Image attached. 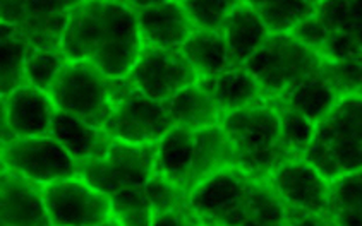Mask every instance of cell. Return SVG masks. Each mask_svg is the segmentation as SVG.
I'll return each mask as SVG.
<instances>
[{
	"mask_svg": "<svg viewBox=\"0 0 362 226\" xmlns=\"http://www.w3.org/2000/svg\"><path fill=\"white\" fill-rule=\"evenodd\" d=\"M143 38L136 11L126 0H84L71 11L62 36L69 60L90 62L112 78H127Z\"/></svg>",
	"mask_w": 362,
	"mask_h": 226,
	"instance_id": "6da1fadb",
	"label": "cell"
},
{
	"mask_svg": "<svg viewBox=\"0 0 362 226\" xmlns=\"http://www.w3.org/2000/svg\"><path fill=\"white\" fill-rule=\"evenodd\" d=\"M187 203L198 225H287L284 204L269 182L237 167L196 185Z\"/></svg>",
	"mask_w": 362,
	"mask_h": 226,
	"instance_id": "7a4b0ae2",
	"label": "cell"
},
{
	"mask_svg": "<svg viewBox=\"0 0 362 226\" xmlns=\"http://www.w3.org/2000/svg\"><path fill=\"white\" fill-rule=\"evenodd\" d=\"M220 124L234 148L237 168L249 175L268 180L281 163L293 158L281 136L279 110L264 96L223 115Z\"/></svg>",
	"mask_w": 362,
	"mask_h": 226,
	"instance_id": "3957f363",
	"label": "cell"
},
{
	"mask_svg": "<svg viewBox=\"0 0 362 226\" xmlns=\"http://www.w3.org/2000/svg\"><path fill=\"white\" fill-rule=\"evenodd\" d=\"M303 158L329 182L362 170V98L341 96L316 124Z\"/></svg>",
	"mask_w": 362,
	"mask_h": 226,
	"instance_id": "277c9868",
	"label": "cell"
},
{
	"mask_svg": "<svg viewBox=\"0 0 362 226\" xmlns=\"http://www.w3.org/2000/svg\"><path fill=\"white\" fill-rule=\"evenodd\" d=\"M156 173V144H132L108 137L91 158L79 163V175L110 201L143 191Z\"/></svg>",
	"mask_w": 362,
	"mask_h": 226,
	"instance_id": "5b68a950",
	"label": "cell"
},
{
	"mask_svg": "<svg viewBox=\"0 0 362 226\" xmlns=\"http://www.w3.org/2000/svg\"><path fill=\"white\" fill-rule=\"evenodd\" d=\"M325 59L292 31L272 33L244 67L264 98H279L297 83L321 71Z\"/></svg>",
	"mask_w": 362,
	"mask_h": 226,
	"instance_id": "8992f818",
	"label": "cell"
},
{
	"mask_svg": "<svg viewBox=\"0 0 362 226\" xmlns=\"http://www.w3.org/2000/svg\"><path fill=\"white\" fill-rule=\"evenodd\" d=\"M122 79L126 78H112L90 62L69 60L47 93L55 108L102 129Z\"/></svg>",
	"mask_w": 362,
	"mask_h": 226,
	"instance_id": "52a82bcc",
	"label": "cell"
},
{
	"mask_svg": "<svg viewBox=\"0 0 362 226\" xmlns=\"http://www.w3.org/2000/svg\"><path fill=\"white\" fill-rule=\"evenodd\" d=\"M292 33L325 60L362 52V0H323Z\"/></svg>",
	"mask_w": 362,
	"mask_h": 226,
	"instance_id": "ba28073f",
	"label": "cell"
},
{
	"mask_svg": "<svg viewBox=\"0 0 362 226\" xmlns=\"http://www.w3.org/2000/svg\"><path fill=\"white\" fill-rule=\"evenodd\" d=\"M287 215V225H332L329 180L303 156L287 160L268 177Z\"/></svg>",
	"mask_w": 362,
	"mask_h": 226,
	"instance_id": "9c48e42d",
	"label": "cell"
},
{
	"mask_svg": "<svg viewBox=\"0 0 362 226\" xmlns=\"http://www.w3.org/2000/svg\"><path fill=\"white\" fill-rule=\"evenodd\" d=\"M174 127L162 102L136 90L122 79L102 129L108 137L132 144H156Z\"/></svg>",
	"mask_w": 362,
	"mask_h": 226,
	"instance_id": "30bf717a",
	"label": "cell"
},
{
	"mask_svg": "<svg viewBox=\"0 0 362 226\" xmlns=\"http://www.w3.org/2000/svg\"><path fill=\"white\" fill-rule=\"evenodd\" d=\"M43 199L55 226L114 225L110 197L79 173L43 185Z\"/></svg>",
	"mask_w": 362,
	"mask_h": 226,
	"instance_id": "8fae6325",
	"label": "cell"
},
{
	"mask_svg": "<svg viewBox=\"0 0 362 226\" xmlns=\"http://www.w3.org/2000/svg\"><path fill=\"white\" fill-rule=\"evenodd\" d=\"M2 168L40 185L79 173L78 161L52 134L12 137L4 141Z\"/></svg>",
	"mask_w": 362,
	"mask_h": 226,
	"instance_id": "7c38bea8",
	"label": "cell"
},
{
	"mask_svg": "<svg viewBox=\"0 0 362 226\" xmlns=\"http://www.w3.org/2000/svg\"><path fill=\"white\" fill-rule=\"evenodd\" d=\"M127 79L136 90L163 103L189 84L196 83L199 76L182 55L180 48L143 43Z\"/></svg>",
	"mask_w": 362,
	"mask_h": 226,
	"instance_id": "4fadbf2b",
	"label": "cell"
},
{
	"mask_svg": "<svg viewBox=\"0 0 362 226\" xmlns=\"http://www.w3.org/2000/svg\"><path fill=\"white\" fill-rule=\"evenodd\" d=\"M54 110L48 93L30 84L2 96V143L12 137L50 134Z\"/></svg>",
	"mask_w": 362,
	"mask_h": 226,
	"instance_id": "5bb4252c",
	"label": "cell"
},
{
	"mask_svg": "<svg viewBox=\"0 0 362 226\" xmlns=\"http://www.w3.org/2000/svg\"><path fill=\"white\" fill-rule=\"evenodd\" d=\"M0 218L2 225H52L43 199V185L2 168Z\"/></svg>",
	"mask_w": 362,
	"mask_h": 226,
	"instance_id": "9a60e30c",
	"label": "cell"
},
{
	"mask_svg": "<svg viewBox=\"0 0 362 226\" xmlns=\"http://www.w3.org/2000/svg\"><path fill=\"white\" fill-rule=\"evenodd\" d=\"M143 43L179 48L194 31L182 0H167L148 9L136 11Z\"/></svg>",
	"mask_w": 362,
	"mask_h": 226,
	"instance_id": "2e32d148",
	"label": "cell"
},
{
	"mask_svg": "<svg viewBox=\"0 0 362 226\" xmlns=\"http://www.w3.org/2000/svg\"><path fill=\"white\" fill-rule=\"evenodd\" d=\"M235 167L234 148L222 124L210 125L194 132L191 191L201 182Z\"/></svg>",
	"mask_w": 362,
	"mask_h": 226,
	"instance_id": "e0dca14e",
	"label": "cell"
},
{
	"mask_svg": "<svg viewBox=\"0 0 362 226\" xmlns=\"http://www.w3.org/2000/svg\"><path fill=\"white\" fill-rule=\"evenodd\" d=\"M220 33L227 45L232 67H240L259 50L272 31L251 7L240 2L228 14Z\"/></svg>",
	"mask_w": 362,
	"mask_h": 226,
	"instance_id": "ac0fdd59",
	"label": "cell"
},
{
	"mask_svg": "<svg viewBox=\"0 0 362 226\" xmlns=\"http://www.w3.org/2000/svg\"><path fill=\"white\" fill-rule=\"evenodd\" d=\"M163 107L175 127L191 132L220 124L222 120L211 95L199 79L175 93L172 98L163 102Z\"/></svg>",
	"mask_w": 362,
	"mask_h": 226,
	"instance_id": "d6986e66",
	"label": "cell"
},
{
	"mask_svg": "<svg viewBox=\"0 0 362 226\" xmlns=\"http://www.w3.org/2000/svg\"><path fill=\"white\" fill-rule=\"evenodd\" d=\"M199 81L211 95L222 117L240 110L263 96L251 72L244 66L228 67L220 74L199 78Z\"/></svg>",
	"mask_w": 362,
	"mask_h": 226,
	"instance_id": "ffe728a7",
	"label": "cell"
},
{
	"mask_svg": "<svg viewBox=\"0 0 362 226\" xmlns=\"http://www.w3.org/2000/svg\"><path fill=\"white\" fill-rule=\"evenodd\" d=\"M339 100L340 95L333 88V84L329 83L327 74L323 72V67H321V71L297 83L296 86L284 93L279 98H273V102L285 105V107L299 112L300 115H304L311 122L317 124L335 107Z\"/></svg>",
	"mask_w": 362,
	"mask_h": 226,
	"instance_id": "44dd1931",
	"label": "cell"
},
{
	"mask_svg": "<svg viewBox=\"0 0 362 226\" xmlns=\"http://www.w3.org/2000/svg\"><path fill=\"white\" fill-rule=\"evenodd\" d=\"M194 132L172 127L156 143V173L191 192Z\"/></svg>",
	"mask_w": 362,
	"mask_h": 226,
	"instance_id": "7402d4cb",
	"label": "cell"
},
{
	"mask_svg": "<svg viewBox=\"0 0 362 226\" xmlns=\"http://www.w3.org/2000/svg\"><path fill=\"white\" fill-rule=\"evenodd\" d=\"M50 134L78 163L91 158L107 139L103 129L95 127L86 120L59 110V108H55L54 117H52Z\"/></svg>",
	"mask_w": 362,
	"mask_h": 226,
	"instance_id": "603a6c76",
	"label": "cell"
},
{
	"mask_svg": "<svg viewBox=\"0 0 362 226\" xmlns=\"http://www.w3.org/2000/svg\"><path fill=\"white\" fill-rule=\"evenodd\" d=\"M179 48L199 78L220 74L232 67L227 45L220 31L194 28L191 36Z\"/></svg>",
	"mask_w": 362,
	"mask_h": 226,
	"instance_id": "cb8c5ba5",
	"label": "cell"
},
{
	"mask_svg": "<svg viewBox=\"0 0 362 226\" xmlns=\"http://www.w3.org/2000/svg\"><path fill=\"white\" fill-rule=\"evenodd\" d=\"M328 215L332 225L362 226V170L329 182Z\"/></svg>",
	"mask_w": 362,
	"mask_h": 226,
	"instance_id": "d4e9b609",
	"label": "cell"
},
{
	"mask_svg": "<svg viewBox=\"0 0 362 226\" xmlns=\"http://www.w3.org/2000/svg\"><path fill=\"white\" fill-rule=\"evenodd\" d=\"M263 19L272 33H287L313 12L308 0H240Z\"/></svg>",
	"mask_w": 362,
	"mask_h": 226,
	"instance_id": "484cf974",
	"label": "cell"
},
{
	"mask_svg": "<svg viewBox=\"0 0 362 226\" xmlns=\"http://www.w3.org/2000/svg\"><path fill=\"white\" fill-rule=\"evenodd\" d=\"M69 14H38L28 12L18 24L12 26L18 30L23 42L30 50L38 48L62 47V36L66 31Z\"/></svg>",
	"mask_w": 362,
	"mask_h": 226,
	"instance_id": "4316f807",
	"label": "cell"
},
{
	"mask_svg": "<svg viewBox=\"0 0 362 226\" xmlns=\"http://www.w3.org/2000/svg\"><path fill=\"white\" fill-rule=\"evenodd\" d=\"M0 50H2V96L9 95L24 81V62L30 48L23 42L18 30L12 24H0Z\"/></svg>",
	"mask_w": 362,
	"mask_h": 226,
	"instance_id": "83f0119b",
	"label": "cell"
},
{
	"mask_svg": "<svg viewBox=\"0 0 362 226\" xmlns=\"http://www.w3.org/2000/svg\"><path fill=\"white\" fill-rule=\"evenodd\" d=\"M67 62H69V59H67L62 47L30 50L26 62H24V81L30 86L48 91Z\"/></svg>",
	"mask_w": 362,
	"mask_h": 226,
	"instance_id": "f1b7e54d",
	"label": "cell"
},
{
	"mask_svg": "<svg viewBox=\"0 0 362 226\" xmlns=\"http://www.w3.org/2000/svg\"><path fill=\"white\" fill-rule=\"evenodd\" d=\"M323 72L341 96L362 98V52L340 60H325Z\"/></svg>",
	"mask_w": 362,
	"mask_h": 226,
	"instance_id": "f546056e",
	"label": "cell"
},
{
	"mask_svg": "<svg viewBox=\"0 0 362 226\" xmlns=\"http://www.w3.org/2000/svg\"><path fill=\"white\" fill-rule=\"evenodd\" d=\"M273 102V100H272ZM273 105L279 110L280 124H281V136H284L285 146L293 158L297 156H303L305 148L311 143L313 134H315L316 124L311 122L309 119H305L304 115H300L299 112L292 110V108L285 107V105L273 102Z\"/></svg>",
	"mask_w": 362,
	"mask_h": 226,
	"instance_id": "4dcf8cb0",
	"label": "cell"
},
{
	"mask_svg": "<svg viewBox=\"0 0 362 226\" xmlns=\"http://www.w3.org/2000/svg\"><path fill=\"white\" fill-rule=\"evenodd\" d=\"M189 18L196 28L203 30H222L228 14L235 9L240 0H182Z\"/></svg>",
	"mask_w": 362,
	"mask_h": 226,
	"instance_id": "1f68e13d",
	"label": "cell"
},
{
	"mask_svg": "<svg viewBox=\"0 0 362 226\" xmlns=\"http://www.w3.org/2000/svg\"><path fill=\"white\" fill-rule=\"evenodd\" d=\"M84 0H28V12L38 14H71Z\"/></svg>",
	"mask_w": 362,
	"mask_h": 226,
	"instance_id": "d6a6232c",
	"label": "cell"
},
{
	"mask_svg": "<svg viewBox=\"0 0 362 226\" xmlns=\"http://www.w3.org/2000/svg\"><path fill=\"white\" fill-rule=\"evenodd\" d=\"M28 0H2L0 2V21L18 24L26 16Z\"/></svg>",
	"mask_w": 362,
	"mask_h": 226,
	"instance_id": "836d02e7",
	"label": "cell"
},
{
	"mask_svg": "<svg viewBox=\"0 0 362 226\" xmlns=\"http://www.w3.org/2000/svg\"><path fill=\"white\" fill-rule=\"evenodd\" d=\"M129 6L132 7L134 11H141V9H148V7L156 6V4L167 2V0H126Z\"/></svg>",
	"mask_w": 362,
	"mask_h": 226,
	"instance_id": "e575fe53",
	"label": "cell"
},
{
	"mask_svg": "<svg viewBox=\"0 0 362 226\" xmlns=\"http://www.w3.org/2000/svg\"><path fill=\"white\" fill-rule=\"evenodd\" d=\"M308 2L311 4L313 7H315V6H317V4H320V2H323V0H308Z\"/></svg>",
	"mask_w": 362,
	"mask_h": 226,
	"instance_id": "d590c367",
	"label": "cell"
}]
</instances>
